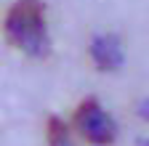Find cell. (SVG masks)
I'll use <instances>...</instances> for the list:
<instances>
[{
    "label": "cell",
    "mask_w": 149,
    "mask_h": 146,
    "mask_svg": "<svg viewBox=\"0 0 149 146\" xmlns=\"http://www.w3.org/2000/svg\"><path fill=\"white\" fill-rule=\"evenodd\" d=\"M91 53H93V61H96L101 69H115L123 61V48H120L117 37H112V35H101V37H96Z\"/></svg>",
    "instance_id": "3957f363"
},
{
    "label": "cell",
    "mask_w": 149,
    "mask_h": 146,
    "mask_svg": "<svg viewBox=\"0 0 149 146\" xmlns=\"http://www.w3.org/2000/svg\"><path fill=\"white\" fill-rule=\"evenodd\" d=\"M6 37L27 56L43 59L51 51L45 8L40 0H16L6 13Z\"/></svg>",
    "instance_id": "6da1fadb"
},
{
    "label": "cell",
    "mask_w": 149,
    "mask_h": 146,
    "mask_svg": "<svg viewBox=\"0 0 149 146\" xmlns=\"http://www.w3.org/2000/svg\"><path fill=\"white\" fill-rule=\"evenodd\" d=\"M74 125L83 133V138L93 146H109L117 138V125L107 114V109L96 98H85L77 112H74Z\"/></svg>",
    "instance_id": "7a4b0ae2"
},
{
    "label": "cell",
    "mask_w": 149,
    "mask_h": 146,
    "mask_svg": "<svg viewBox=\"0 0 149 146\" xmlns=\"http://www.w3.org/2000/svg\"><path fill=\"white\" fill-rule=\"evenodd\" d=\"M48 146H72L69 141V130L59 117L48 120Z\"/></svg>",
    "instance_id": "277c9868"
}]
</instances>
